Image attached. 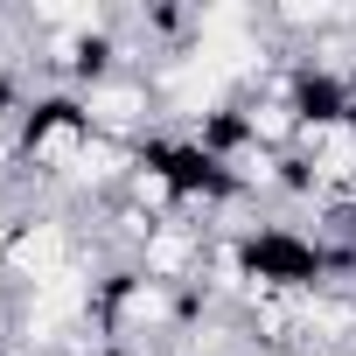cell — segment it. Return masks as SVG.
<instances>
[{"label":"cell","instance_id":"7a4b0ae2","mask_svg":"<svg viewBox=\"0 0 356 356\" xmlns=\"http://www.w3.org/2000/svg\"><path fill=\"white\" fill-rule=\"evenodd\" d=\"M77 98H84V119H91V133H98V140L147 147V140L161 133V98H154V84H147L140 70H112V77L84 84Z\"/></svg>","mask_w":356,"mask_h":356},{"label":"cell","instance_id":"3957f363","mask_svg":"<svg viewBox=\"0 0 356 356\" xmlns=\"http://www.w3.org/2000/svg\"><path fill=\"white\" fill-rule=\"evenodd\" d=\"M147 280H161V286H203V266H210V224L203 217H161L154 231H147V245H140V259H133Z\"/></svg>","mask_w":356,"mask_h":356},{"label":"cell","instance_id":"6da1fadb","mask_svg":"<svg viewBox=\"0 0 356 356\" xmlns=\"http://www.w3.org/2000/svg\"><path fill=\"white\" fill-rule=\"evenodd\" d=\"M84 147H91V119H84L77 91H35L22 105V175H35V182H49L63 196V182H70V168L84 161Z\"/></svg>","mask_w":356,"mask_h":356},{"label":"cell","instance_id":"277c9868","mask_svg":"<svg viewBox=\"0 0 356 356\" xmlns=\"http://www.w3.org/2000/svg\"><path fill=\"white\" fill-rule=\"evenodd\" d=\"M15 168H22V112L0 119V182H15Z\"/></svg>","mask_w":356,"mask_h":356}]
</instances>
